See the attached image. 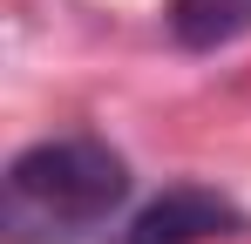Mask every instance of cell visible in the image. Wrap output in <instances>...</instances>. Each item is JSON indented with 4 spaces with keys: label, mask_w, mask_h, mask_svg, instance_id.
<instances>
[{
    "label": "cell",
    "mask_w": 251,
    "mask_h": 244,
    "mask_svg": "<svg viewBox=\"0 0 251 244\" xmlns=\"http://www.w3.org/2000/svg\"><path fill=\"white\" fill-rule=\"evenodd\" d=\"M129 197V163L95 136H54L7 163L0 231L7 244H82Z\"/></svg>",
    "instance_id": "6da1fadb"
},
{
    "label": "cell",
    "mask_w": 251,
    "mask_h": 244,
    "mask_svg": "<svg viewBox=\"0 0 251 244\" xmlns=\"http://www.w3.org/2000/svg\"><path fill=\"white\" fill-rule=\"evenodd\" d=\"M224 231H238V210L217 197V190L176 183V190H163L156 203H143L136 224H129L116 244H204V238H224Z\"/></svg>",
    "instance_id": "7a4b0ae2"
},
{
    "label": "cell",
    "mask_w": 251,
    "mask_h": 244,
    "mask_svg": "<svg viewBox=\"0 0 251 244\" xmlns=\"http://www.w3.org/2000/svg\"><path fill=\"white\" fill-rule=\"evenodd\" d=\"M251 34V0H170V41L190 54H217Z\"/></svg>",
    "instance_id": "3957f363"
}]
</instances>
